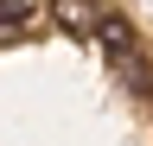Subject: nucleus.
Listing matches in <instances>:
<instances>
[{
	"mask_svg": "<svg viewBox=\"0 0 153 146\" xmlns=\"http://www.w3.org/2000/svg\"><path fill=\"white\" fill-rule=\"evenodd\" d=\"M32 19V0H0V38H7V32H19Z\"/></svg>",
	"mask_w": 153,
	"mask_h": 146,
	"instance_id": "obj_3",
	"label": "nucleus"
},
{
	"mask_svg": "<svg viewBox=\"0 0 153 146\" xmlns=\"http://www.w3.org/2000/svg\"><path fill=\"white\" fill-rule=\"evenodd\" d=\"M51 19H57V32H70V38H96V32H102V7H96V0H51Z\"/></svg>",
	"mask_w": 153,
	"mask_h": 146,
	"instance_id": "obj_1",
	"label": "nucleus"
},
{
	"mask_svg": "<svg viewBox=\"0 0 153 146\" xmlns=\"http://www.w3.org/2000/svg\"><path fill=\"white\" fill-rule=\"evenodd\" d=\"M96 38H102V51L115 64H128V51H134V32H128V19L121 13H102V32H96Z\"/></svg>",
	"mask_w": 153,
	"mask_h": 146,
	"instance_id": "obj_2",
	"label": "nucleus"
}]
</instances>
